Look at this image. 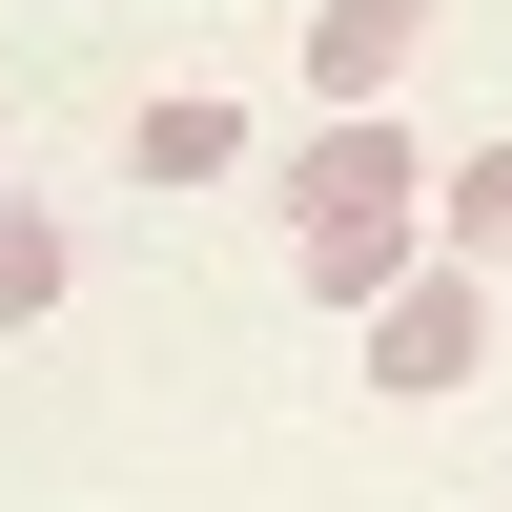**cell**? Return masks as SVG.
<instances>
[{
  "instance_id": "5b68a950",
  "label": "cell",
  "mask_w": 512,
  "mask_h": 512,
  "mask_svg": "<svg viewBox=\"0 0 512 512\" xmlns=\"http://www.w3.org/2000/svg\"><path fill=\"white\" fill-rule=\"evenodd\" d=\"M431 267H512V144H472V164H431Z\"/></svg>"
},
{
  "instance_id": "277c9868",
  "label": "cell",
  "mask_w": 512,
  "mask_h": 512,
  "mask_svg": "<svg viewBox=\"0 0 512 512\" xmlns=\"http://www.w3.org/2000/svg\"><path fill=\"white\" fill-rule=\"evenodd\" d=\"M226 164H246V103H226V82H164V103L123 123V185H226Z\"/></svg>"
},
{
  "instance_id": "3957f363",
  "label": "cell",
  "mask_w": 512,
  "mask_h": 512,
  "mask_svg": "<svg viewBox=\"0 0 512 512\" xmlns=\"http://www.w3.org/2000/svg\"><path fill=\"white\" fill-rule=\"evenodd\" d=\"M410 62H431V0H308V123H390Z\"/></svg>"
},
{
  "instance_id": "8992f818",
  "label": "cell",
  "mask_w": 512,
  "mask_h": 512,
  "mask_svg": "<svg viewBox=\"0 0 512 512\" xmlns=\"http://www.w3.org/2000/svg\"><path fill=\"white\" fill-rule=\"evenodd\" d=\"M82 287V246H62V205H0V328H41Z\"/></svg>"
},
{
  "instance_id": "7a4b0ae2",
  "label": "cell",
  "mask_w": 512,
  "mask_h": 512,
  "mask_svg": "<svg viewBox=\"0 0 512 512\" xmlns=\"http://www.w3.org/2000/svg\"><path fill=\"white\" fill-rule=\"evenodd\" d=\"M472 369H492V287H472V267H410L390 308H369V390H390V410L472 390Z\"/></svg>"
},
{
  "instance_id": "6da1fadb",
  "label": "cell",
  "mask_w": 512,
  "mask_h": 512,
  "mask_svg": "<svg viewBox=\"0 0 512 512\" xmlns=\"http://www.w3.org/2000/svg\"><path fill=\"white\" fill-rule=\"evenodd\" d=\"M287 267H308V308L369 328L431 267V144H410V123H308V144H287Z\"/></svg>"
}]
</instances>
